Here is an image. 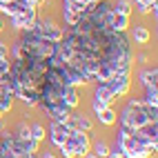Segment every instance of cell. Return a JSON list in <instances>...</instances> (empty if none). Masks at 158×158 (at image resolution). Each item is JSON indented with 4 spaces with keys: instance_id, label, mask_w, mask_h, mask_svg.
<instances>
[{
    "instance_id": "11",
    "label": "cell",
    "mask_w": 158,
    "mask_h": 158,
    "mask_svg": "<svg viewBox=\"0 0 158 158\" xmlns=\"http://www.w3.org/2000/svg\"><path fill=\"white\" fill-rule=\"evenodd\" d=\"M149 38H152L149 29L143 27V25H136L131 29V34H129V40H134L136 45H147V43H149Z\"/></svg>"
},
{
    "instance_id": "24",
    "label": "cell",
    "mask_w": 158,
    "mask_h": 158,
    "mask_svg": "<svg viewBox=\"0 0 158 158\" xmlns=\"http://www.w3.org/2000/svg\"><path fill=\"white\" fill-rule=\"evenodd\" d=\"M5 27H7V25H5V18L0 16V31H5Z\"/></svg>"
},
{
    "instance_id": "12",
    "label": "cell",
    "mask_w": 158,
    "mask_h": 158,
    "mask_svg": "<svg viewBox=\"0 0 158 158\" xmlns=\"http://www.w3.org/2000/svg\"><path fill=\"white\" fill-rule=\"evenodd\" d=\"M109 27L111 31H127L129 27V16H123V14H116L111 9V18H109Z\"/></svg>"
},
{
    "instance_id": "17",
    "label": "cell",
    "mask_w": 158,
    "mask_h": 158,
    "mask_svg": "<svg viewBox=\"0 0 158 158\" xmlns=\"http://www.w3.org/2000/svg\"><path fill=\"white\" fill-rule=\"evenodd\" d=\"M89 154H94V156H98V158H107L109 156V145L105 143V140H96L91 145V152Z\"/></svg>"
},
{
    "instance_id": "9",
    "label": "cell",
    "mask_w": 158,
    "mask_h": 158,
    "mask_svg": "<svg viewBox=\"0 0 158 158\" xmlns=\"http://www.w3.org/2000/svg\"><path fill=\"white\" fill-rule=\"evenodd\" d=\"M60 98H62V102H65L69 109H76L78 102H80V98H78V87L65 85V87H62V91H60Z\"/></svg>"
},
{
    "instance_id": "4",
    "label": "cell",
    "mask_w": 158,
    "mask_h": 158,
    "mask_svg": "<svg viewBox=\"0 0 158 158\" xmlns=\"http://www.w3.org/2000/svg\"><path fill=\"white\" fill-rule=\"evenodd\" d=\"M71 138H73V152H76V158H85L91 152V140H89V134L87 131H78V129H71Z\"/></svg>"
},
{
    "instance_id": "14",
    "label": "cell",
    "mask_w": 158,
    "mask_h": 158,
    "mask_svg": "<svg viewBox=\"0 0 158 158\" xmlns=\"http://www.w3.org/2000/svg\"><path fill=\"white\" fill-rule=\"evenodd\" d=\"M9 49H7V45L0 40V78H7L9 76Z\"/></svg>"
},
{
    "instance_id": "23",
    "label": "cell",
    "mask_w": 158,
    "mask_h": 158,
    "mask_svg": "<svg viewBox=\"0 0 158 158\" xmlns=\"http://www.w3.org/2000/svg\"><path fill=\"white\" fill-rule=\"evenodd\" d=\"M138 60H140V62H147V60H149V56H147V54H140Z\"/></svg>"
},
{
    "instance_id": "26",
    "label": "cell",
    "mask_w": 158,
    "mask_h": 158,
    "mask_svg": "<svg viewBox=\"0 0 158 158\" xmlns=\"http://www.w3.org/2000/svg\"><path fill=\"white\" fill-rule=\"evenodd\" d=\"M2 116H5V109H2V107H0V120H2Z\"/></svg>"
},
{
    "instance_id": "28",
    "label": "cell",
    "mask_w": 158,
    "mask_h": 158,
    "mask_svg": "<svg viewBox=\"0 0 158 158\" xmlns=\"http://www.w3.org/2000/svg\"><path fill=\"white\" fill-rule=\"evenodd\" d=\"M0 152H2V138H0Z\"/></svg>"
},
{
    "instance_id": "16",
    "label": "cell",
    "mask_w": 158,
    "mask_h": 158,
    "mask_svg": "<svg viewBox=\"0 0 158 158\" xmlns=\"http://www.w3.org/2000/svg\"><path fill=\"white\" fill-rule=\"evenodd\" d=\"M96 118H98L100 125H105V127H111V125H116V120H118V114H116L111 107H105V109L96 116Z\"/></svg>"
},
{
    "instance_id": "25",
    "label": "cell",
    "mask_w": 158,
    "mask_h": 158,
    "mask_svg": "<svg viewBox=\"0 0 158 158\" xmlns=\"http://www.w3.org/2000/svg\"><path fill=\"white\" fill-rule=\"evenodd\" d=\"M43 158H56V156H54V154H49V152H45V154H43Z\"/></svg>"
},
{
    "instance_id": "8",
    "label": "cell",
    "mask_w": 158,
    "mask_h": 158,
    "mask_svg": "<svg viewBox=\"0 0 158 158\" xmlns=\"http://www.w3.org/2000/svg\"><path fill=\"white\" fill-rule=\"evenodd\" d=\"M67 125H69V127L71 129H78V131H91L94 129V125H91V120L87 118V116L85 114H73L71 111V116H69V120H67Z\"/></svg>"
},
{
    "instance_id": "5",
    "label": "cell",
    "mask_w": 158,
    "mask_h": 158,
    "mask_svg": "<svg viewBox=\"0 0 158 158\" xmlns=\"http://www.w3.org/2000/svg\"><path fill=\"white\" fill-rule=\"evenodd\" d=\"M107 85L111 87V91H114V96H116V98H123L125 94L129 91V85H131V80H129V71H127V73H118V76L109 78V80H107Z\"/></svg>"
},
{
    "instance_id": "29",
    "label": "cell",
    "mask_w": 158,
    "mask_h": 158,
    "mask_svg": "<svg viewBox=\"0 0 158 158\" xmlns=\"http://www.w3.org/2000/svg\"><path fill=\"white\" fill-rule=\"evenodd\" d=\"M89 2H102V0H89Z\"/></svg>"
},
{
    "instance_id": "27",
    "label": "cell",
    "mask_w": 158,
    "mask_h": 158,
    "mask_svg": "<svg viewBox=\"0 0 158 158\" xmlns=\"http://www.w3.org/2000/svg\"><path fill=\"white\" fill-rule=\"evenodd\" d=\"M85 158H98V156H94V154H87V156H85Z\"/></svg>"
},
{
    "instance_id": "3",
    "label": "cell",
    "mask_w": 158,
    "mask_h": 158,
    "mask_svg": "<svg viewBox=\"0 0 158 158\" xmlns=\"http://www.w3.org/2000/svg\"><path fill=\"white\" fill-rule=\"evenodd\" d=\"M36 18H38V9H25V11L11 16L9 20H11V27H14V29H18V31H29L31 27H34Z\"/></svg>"
},
{
    "instance_id": "22",
    "label": "cell",
    "mask_w": 158,
    "mask_h": 158,
    "mask_svg": "<svg viewBox=\"0 0 158 158\" xmlns=\"http://www.w3.org/2000/svg\"><path fill=\"white\" fill-rule=\"evenodd\" d=\"M105 107H109V105H107V102H102L100 98H94V100H91V109H94V114H96V116H98Z\"/></svg>"
},
{
    "instance_id": "21",
    "label": "cell",
    "mask_w": 158,
    "mask_h": 158,
    "mask_svg": "<svg viewBox=\"0 0 158 158\" xmlns=\"http://www.w3.org/2000/svg\"><path fill=\"white\" fill-rule=\"evenodd\" d=\"M14 138H18V140H29V138H31V134H29V125H27V123H20L18 127H16Z\"/></svg>"
},
{
    "instance_id": "10",
    "label": "cell",
    "mask_w": 158,
    "mask_h": 158,
    "mask_svg": "<svg viewBox=\"0 0 158 158\" xmlns=\"http://www.w3.org/2000/svg\"><path fill=\"white\" fill-rule=\"evenodd\" d=\"M94 98H100L102 102H107V105H111L114 100H118L114 96V91H111V87L107 85V82H98V85H96V89H94Z\"/></svg>"
},
{
    "instance_id": "19",
    "label": "cell",
    "mask_w": 158,
    "mask_h": 158,
    "mask_svg": "<svg viewBox=\"0 0 158 158\" xmlns=\"http://www.w3.org/2000/svg\"><path fill=\"white\" fill-rule=\"evenodd\" d=\"M111 9H114L116 14L129 16V14H131V2H129V0H116V2L111 5Z\"/></svg>"
},
{
    "instance_id": "15",
    "label": "cell",
    "mask_w": 158,
    "mask_h": 158,
    "mask_svg": "<svg viewBox=\"0 0 158 158\" xmlns=\"http://www.w3.org/2000/svg\"><path fill=\"white\" fill-rule=\"evenodd\" d=\"M82 14H85V11H76V9L62 5V18H65V25H67V27H73V25L82 18Z\"/></svg>"
},
{
    "instance_id": "20",
    "label": "cell",
    "mask_w": 158,
    "mask_h": 158,
    "mask_svg": "<svg viewBox=\"0 0 158 158\" xmlns=\"http://www.w3.org/2000/svg\"><path fill=\"white\" fill-rule=\"evenodd\" d=\"M29 134H31V138H34V140H45V136H47V131H45V127H43V125H40V123H34V125H31V127H29Z\"/></svg>"
},
{
    "instance_id": "6",
    "label": "cell",
    "mask_w": 158,
    "mask_h": 158,
    "mask_svg": "<svg viewBox=\"0 0 158 158\" xmlns=\"http://www.w3.org/2000/svg\"><path fill=\"white\" fill-rule=\"evenodd\" d=\"M69 131H71V127H69L67 123L51 120V125H49V138H51V143H54L56 147H60L62 143H65V138L69 136Z\"/></svg>"
},
{
    "instance_id": "1",
    "label": "cell",
    "mask_w": 158,
    "mask_h": 158,
    "mask_svg": "<svg viewBox=\"0 0 158 158\" xmlns=\"http://www.w3.org/2000/svg\"><path fill=\"white\" fill-rule=\"evenodd\" d=\"M118 123L123 131L127 134H134L136 129H140L143 125L147 123H158V107H149V105H145L143 100H129L125 105V109L120 111L118 116Z\"/></svg>"
},
{
    "instance_id": "7",
    "label": "cell",
    "mask_w": 158,
    "mask_h": 158,
    "mask_svg": "<svg viewBox=\"0 0 158 158\" xmlns=\"http://www.w3.org/2000/svg\"><path fill=\"white\" fill-rule=\"evenodd\" d=\"M51 120H56V123H67L69 120V116H71V109L67 107L65 102H58V105H51V107H45L43 109Z\"/></svg>"
},
{
    "instance_id": "13",
    "label": "cell",
    "mask_w": 158,
    "mask_h": 158,
    "mask_svg": "<svg viewBox=\"0 0 158 158\" xmlns=\"http://www.w3.org/2000/svg\"><path fill=\"white\" fill-rule=\"evenodd\" d=\"M156 78H158V71L156 67H149V69H143L138 73V82L143 87H156Z\"/></svg>"
},
{
    "instance_id": "18",
    "label": "cell",
    "mask_w": 158,
    "mask_h": 158,
    "mask_svg": "<svg viewBox=\"0 0 158 158\" xmlns=\"http://www.w3.org/2000/svg\"><path fill=\"white\" fill-rule=\"evenodd\" d=\"M145 105L149 107H158V87H145V98H143Z\"/></svg>"
},
{
    "instance_id": "2",
    "label": "cell",
    "mask_w": 158,
    "mask_h": 158,
    "mask_svg": "<svg viewBox=\"0 0 158 158\" xmlns=\"http://www.w3.org/2000/svg\"><path fill=\"white\" fill-rule=\"evenodd\" d=\"M31 29H34L40 38L49 40V43H60L62 36H65L62 27H58L54 20H49V18H36V23H34V27H31Z\"/></svg>"
}]
</instances>
